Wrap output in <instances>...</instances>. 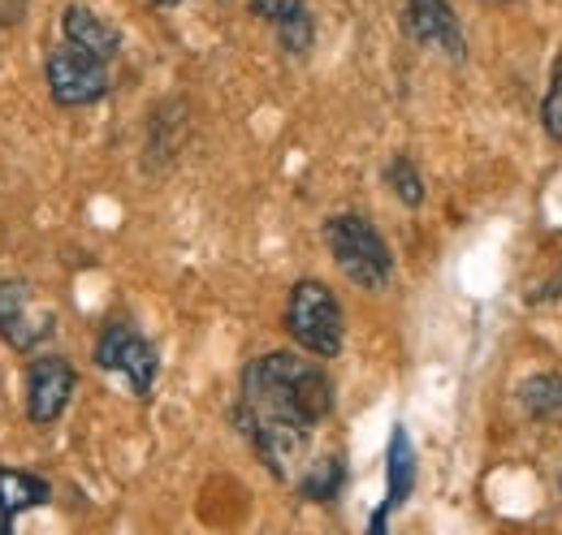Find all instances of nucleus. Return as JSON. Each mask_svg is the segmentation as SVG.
<instances>
[{"instance_id": "f257e3e1", "label": "nucleus", "mask_w": 562, "mask_h": 535, "mask_svg": "<svg viewBox=\"0 0 562 535\" xmlns=\"http://www.w3.org/2000/svg\"><path fill=\"white\" fill-rule=\"evenodd\" d=\"M334 410V385L325 367L299 358V354H260L243 372V401H238V428L256 445V454L273 467V475L299 463L307 449V432Z\"/></svg>"}, {"instance_id": "f03ea898", "label": "nucleus", "mask_w": 562, "mask_h": 535, "mask_svg": "<svg viewBox=\"0 0 562 535\" xmlns=\"http://www.w3.org/2000/svg\"><path fill=\"white\" fill-rule=\"evenodd\" d=\"M285 329H290V337H294L307 354H316V358H338L347 325H342V307H338L334 289H329L325 281H312V276L299 281V285L290 289V303H285Z\"/></svg>"}, {"instance_id": "7ed1b4c3", "label": "nucleus", "mask_w": 562, "mask_h": 535, "mask_svg": "<svg viewBox=\"0 0 562 535\" xmlns=\"http://www.w3.org/2000/svg\"><path fill=\"white\" fill-rule=\"evenodd\" d=\"M325 242L334 251L338 268L351 276L359 289H385L394 276V255L385 238L363 216H334L325 225Z\"/></svg>"}, {"instance_id": "20e7f679", "label": "nucleus", "mask_w": 562, "mask_h": 535, "mask_svg": "<svg viewBox=\"0 0 562 535\" xmlns=\"http://www.w3.org/2000/svg\"><path fill=\"white\" fill-rule=\"evenodd\" d=\"M44 73H48V91L61 109H82V104H95V100L109 95V66L78 53L70 44L48 53Z\"/></svg>"}, {"instance_id": "39448f33", "label": "nucleus", "mask_w": 562, "mask_h": 535, "mask_svg": "<svg viewBox=\"0 0 562 535\" xmlns=\"http://www.w3.org/2000/svg\"><path fill=\"white\" fill-rule=\"evenodd\" d=\"M53 333H57L53 307H44L26 281H0V337L13 350H35Z\"/></svg>"}, {"instance_id": "423d86ee", "label": "nucleus", "mask_w": 562, "mask_h": 535, "mask_svg": "<svg viewBox=\"0 0 562 535\" xmlns=\"http://www.w3.org/2000/svg\"><path fill=\"white\" fill-rule=\"evenodd\" d=\"M95 363L104 372H117L131 380V389L147 398L156 385V350L143 333H135L131 325H109L100 341H95Z\"/></svg>"}, {"instance_id": "0eeeda50", "label": "nucleus", "mask_w": 562, "mask_h": 535, "mask_svg": "<svg viewBox=\"0 0 562 535\" xmlns=\"http://www.w3.org/2000/svg\"><path fill=\"white\" fill-rule=\"evenodd\" d=\"M74 385H78V376H74L70 358H61V354L35 358L31 372H26V414H31V423L61 419L74 398Z\"/></svg>"}, {"instance_id": "6e6552de", "label": "nucleus", "mask_w": 562, "mask_h": 535, "mask_svg": "<svg viewBox=\"0 0 562 535\" xmlns=\"http://www.w3.org/2000/svg\"><path fill=\"white\" fill-rule=\"evenodd\" d=\"M403 26L412 39H420L428 48H441L446 57H463V31L450 0H407Z\"/></svg>"}, {"instance_id": "1a4fd4ad", "label": "nucleus", "mask_w": 562, "mask_h": 535, "mask_svg": "<svg viewBox=\"0 0 562 535\" xmlns=\"http://www.w3.org/2000/svg\"><path fill=\"white\" fill-rule=\"evenodd\" d=\"M61 31H66V44H70V48L87 53V57H95V61H104V66L122 53V35H117V26H109V22H104L100 13H91L87 4H70V9H66Z\"/></svg>"}, {"instance_id": "9d476101", "label": "nucleus", "mask_w": 562, "mask_h": 535, "mask_svg": "<svg viewBox=\"0 0 562 535\" xmlns=\"http://www.w3.org/2000/svg\"><path fill=\"white\" fill-rule=\"evenodd\" d=\"M247 9L278 31L281 48L303 57L312 48V13L303 0H247Z\"/></svg>"}, {"instance_id": "9b49d317", "label": "nucleus", "mask_w": 562, "mask_h": 535, "mask_svg": "<svg viewBox=\"0 0 562 535\" xmlns=\"http://www.w3.org/2000/svg\"><path fill=\"white\" fill-rule=\"evenodd\" d=\"M44 501H48V483L40 475L0 467V510L4 514H26V510H40Z\"/></svg>"}, {"instance_id": "f8f14e48", "label": "nucleus", "mask_w": 562, "mask_h": 535, "mask_svg": "<svg viewBox=\"0 0 562 535\" xmlns=\"http://www.w3.org/2000/svg\"><path fill=\"white\" fill-rule=\"evenodd\" d=\"M412 483H416V454H412V441H407V428H394L390 436V510L403 505L412 497Z\"/></svg>"}, {"instance_id": "ddd939ff", "label": "nucleus", "mask_w": 562, "mask_h": 535, "mask_svg": "<svg viewBox=\"0 0 562 535\" xmlns=\"http://www.w3.org/2000/svg\"><path fill=\"white\" fill-rule=\"evenodd\" d=\"M519 401H524V410H528V414H537V419L559 414L562 410V376H554V372L532 376V380L519 389Z\"/></svg>"}, {"instance_id": "4468645a", "label": "nucleus", "mask_w": 562, "mask_h": 535, "mask_svg": "<svg viewBox=\"0 0 562 535\" xmlns=\"http://www.w3.org/2000/svg\"><path fill=\"white\" fill-rule=\"evenodd\" d=\"M338 488H342V458H325V463H316V467L299 479V492L307 501H321V505L334 501Z\"/></svg>"}, {"instance_id": "2eb2a0df", "label": "nucleus", "mask_w": 562, "mask_h": 535, "mask_svg": "<svg viewBox=\"0 0 562 535\" xmlns=\"http://www.w3.org/2000/svg\"><path fill=\"white\" fill-rule=\"evenodd\" d=\"M385 182H390V191H394L398 200L407 203V207H420V203H424V178H420V169H416L407 156L390 160V169H385Z\"/></svg>"}, {"instance_id": "dca6fc26", "label": "nucleus", "mask_w": 562, "mask_h": 535, "mask_svg": "<svg viewBox=\"0 0 562 535\" xmlns=\"http://www.w3.org/2000/svg\"><path fill=\"white\" fill-rule=\"evenodd\" d=\"M541 122H546V134L562 143V66L554 69V87H550V95L541 104Z\"/></svg>"}, {"instance_id": "f3484780", "label": "nucleus", "mask_w": 562, "mask_h": 535, "mask_svg": "<svg viewBox=\"0 0 562 535\" xmlns=\"http://www.w3.org/2000/svg\"><path fill=\"white\" fill-rule=\"evenodd\" d=\"M31 0H0V26H18L26 18Z\"/></svg>"}, {"instance_id": "a211bd4d", "label": "nucleus", "mask_w": 562, "mask_h": 535, "mask_svg": "<svg viewBox=\"0 0 562 535\" xmlns=\"http://www.w3.org/2000/svg\"><path fill=\"white\" fill-rule=\"evenodd\" d=\"M385 519H390V505H381V510L372 514V523H368V535H385Z\"/></svg>"}, {"instance_id": "6ab92c4d", "label": "nucleus", "mask_w": 562, "mask_h": 535, "mask_svg": "<svg viewBox=\"0 0 562 535\" xmlns=\"http://www.w3.org/2000/svg\"><path fill=\"white\" fill-rule=\"evenodd\" d=\"M9 523H13V514H4V510H0V535H9Z\"/></svg>"}, {"instance_id": "aec40b11", "label": "nucleus", "mask_w": 562, "mask_h": 535, "mask_svg": "<svg viewBox=\"0 0 562 535\" xmlns=\"http://www.w3.org/2000/svg\"><path fill=\"white\" fill-rule=\"evenodd\" d=\"M156 9H173V4H182V0H151Z\"/></svg>"}]
</instances>
